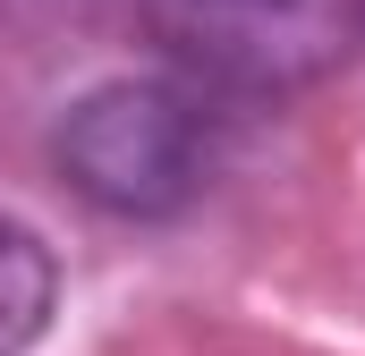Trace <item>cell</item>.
I'll list each match as a JSON object with an SVG mask.
<instances>
[{
    "mask_svg": "<svg viewBox=\"0 0 365 356\" xmlns=\"http://www.w3.org/2000/svg\"><path fill=\"white\" fill-rule=\"evenodd\" d=\"M51 162L110 221H170L212 187V119L187 85L110 77L60 110Z\"/></svg>",
    "mask_w": 365,
    "mask_h": 356,
    "instance_id": "1",
    "label": "cell"
},
{
    "mask_svg": "<svg viewBox=\"0 0 365 356\" xmlns=\"http://www.w3.org/2000/svg\"><path fill=\"white\" fill-rule=\"evenodd\" d=\"M187 68L247 93H297L357 51V0H136Z\"/></svg>",
    "mask_w": 365,
    "mask_h": 356,
    "instance_id": "2",
    "label": "cell"
},
{
    "mask_svg": "<svg viewBox=\"0 0 365 356\" xmlns=\"http://www.w3.org/2000/svg\"><path fill=\"white\" fill-rule=\"evenodd\" d=\"M60 305V263L26 221H0V356H34Z\"/></svg>",
    "mask_w": 365,
    "mask_h": 356,
    "instance_id": "3",
    "label": "cell"
}]
</instances>
